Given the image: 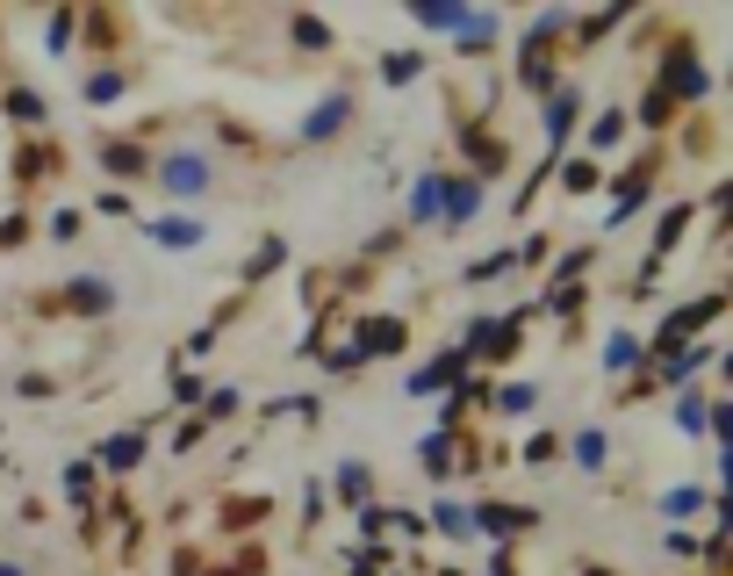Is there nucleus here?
<instances>
[{"label": "nucleus", "mask_w": 733, "mask_h": 576, "mask_svg": "<svg viewBox=\"0 0 733 576\" xmlns=\"http://www.w3.org/2000/svg\"><path fill=\"white\" fill-rule=\"evenodd\" d=\"M359 339H367L359 353H395V346H403V325H367Z\"/></svg>", "instance_id": "obj_5"}, {"label": "nucleus", "mask_w": 733, "mask_h": 576, "mask_svg": "<svg viewBox=\"0 0 733 576\" xmlns=\"http://www.w3.org/2000/svg\"><path fill=\"white\" fill-rule=\"evenodd\" d=\"M0 576H22V569H15V562H0Z\"/></svg>", "instance_id": "obj_15"}, {"label": "nucleus", "mask_w": 733, "mask_h": 576, "mask_svg": "<svg viewBox=\"0 0 733 576\" xmlns=\"http://www.w3.org/2000/svg\"><path fill=\"white\" fill-rule=\"evenodd\" d=\"M475 519L489 526V533H525V526H532V512H525V505H482Z\"/></svg>", "instance_id": "obj_2"}, {"label": "nucleus", "mask_w": 733, "mask_h": 576, "mask_svg": "<svg viewBox=\"0 0 733 576\" xmlns=\"http://www.w3.org/2000/svg\"><path fill=\"white\" fill-rule=\"evenodd\" d=\"M108 94H122V72H94L86 80V102H108Z\"/></svg>", "instance_id": "obj_7"}, {"label": "nucleus", "mask_w": 733, "mask_h": 576, "mask_svg": "<svg viewBox=\"0 0 733 576\" xmlns=\"http://www.w3.org/2000/svg\"><path fill=\"white\" fill-rule=\"evenodd\" d=\"M158 180H166L173 195H202L209 188V166H202V158H166V166H158Z\"/></svg>", "instance_id": "obj_1"}, {"label": "nucleus", "mask_w": 733, "mask_h": 576, "mask_svg": "<svg viewBox=\"0 0 733 576\" xmlns=\"http://www.w3.org/2000/svg\"><path fill=\"white\" fill-rule=\"evenodd\" d=\"M576 455H582V469H598V461H604V439H598V433H582V439H576Z\"/></svg>", "instance_id": "obj_11"}, {"label": "nucleus", "mask_w": 733, "mask_h": 576, "mask_svg": "<svg viewBox=\"0 0 733 576\" xmlns=\"http://www.w3.org/2000/svg\"><path fill=\"white\" fill-rule=\"evenodd\" d=\"M632 361H640V353H632V339H612V353H604V367H612V375H618V367H632Z\"/></svg>", "instance_id": "obj_10"}, {"label": "nucleus", "mask_w": 733, "mask_h": 576, "mask_svg": "<svg viewBox=\"0 0 733 576\" xmlns=\"http://www.w3.org/2000/svg\"><path fill=\"white\" fill-rule=\"evenodd\" d=\"M381 72H389V80H410V72H417V51H395V58H389V66H381Z\"/></svg>", "instance_id": "obj_13"}, {"label": "nucleus", "mask_w": 733, "mask_h": 576, "mask_svg": "<svg viewBox=\"0 0 733 576\" xmlns=\"http://www.w3.org/2000/svg\"><path fill=\"white\" fill-rule=\"evenodd\" d=\"M345 116H353V108H345V94H339V102H324V108H317V116L303 122V138H324V130H339Z\"/></svg>", "instance_id": "obj_4"}, {"label": "nucleus", "mask_w": 733, "mask_h": 576, "mask_svg": "<svg viewBox=\"0 0 733 576\" xmlns=\"http://www.w3.org/2000/svg\"><path fill=\"white\" fill-rule=\"evenodd\" d=\"M72 289H80V296H72L80 310H108V281H72Z\"/></svg>", "instance_id": "obj_6"}, {"label": "nucleus", "mask_w": 733, "mask_h": 576, "mask_svg": "<svg viewBox=\"0 0 733 576\" xmlns=\"http://www.w3.org/2000/svg\"><path fill=\"white\" fill-rule=\"evenodd\" d=\"M8 108H15L22 122H44V102H36V94H15V102H8Z\"/></svg>", "instance_id": "obj_14"}, {"label": "nucleus", "mask_w": 733, "mask_h": 576, "mask_svg": "<svg viewBox=\"0 0 733 576\" xmlns=\"http://www.w3.org/2000/svg\"><path fill=\"white\" fill-rule=\"evenodd\" d=\"M137 461V439H108V469H130Z\"/></svg>", "instance_id": "obj_12"}, {"label": "nucleus", "mask_w": 733, "mask_h": 576, "mask_svg": "<svg viewBox=\"0 0 733 576\" xmlns=\"http://www.w3.org/2000/svg\"><path fill=\"white\" fill-rule=\"evenodd\" d=\"M496 403H504V411H532V389L511 383V389H496Z\"/></svg>", "instance_id": "obj_9"}, {"label": "nucleus", "mask_w": 733, "mask_h": 576, "mask_svg": "<svg viewBox=\"0 0 733 576\" xmlns=\"http://www.w3.org/2000/svg\"><path fill=\"white\" fill-rule=\"evenodd\" d=\"M468 210H475V188H468V180H461V188L446 195V216H453V224H461V216H468Z\"/></svg>", "instance_id": "obj_8"}, {"label": "nucleus", "mask_w": 733, "mask_h": 576, "mask_svg": "<svg viewBox=\"0 0 733 576\" xmlns=\"http://www.w3.org/2000/svg\"><path fill=\"white\" fill-rule=\"evenodd\" d=\"M152 238H158V245H194V238H202V224H194V216H158Z\"/></svg>", "instance_id": "obj_3"}]
</instances>
